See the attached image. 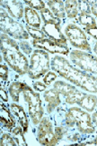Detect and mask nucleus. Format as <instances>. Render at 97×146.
I'll return each instance as SVG.
<instances>
[{
  "label": "nucleus",
  "instance_id": "nucleus-1",
  "mask_svg": "<svg viewBox=\"0 0 97 146\" xmlns=\"http://www.w3.org/2000/svg\"><path fill=\"white\" fill-rule=\"evenodd\" d=\"M51 68L76 86L91 93H97V77L74 68L65 58L56 55L51 60Z\"/></svg>",
  "mask_w": 97,
  "mask_h": 146
},
{
  "label": "nucleus",
  "instance_id": "nucleus-2",
  "mask_svg": "<svg viewBox=\"0 0 97 146\" xmlns=\"http://www.w3.org/2000/svg\"><path fill=\"white\" fill-rule=\"evenodd\" d=\"M1 51L4 59L15 72L24 74L28 72L29 64L27 58L20 52L18 44L7 35H1Z\"/></svg>",
  "mask_w": 97,
  "mask_h": 146
},
{
  "label": "nucleus",
  "instance_id": "nucleus-3",
  "mask_svg": "<svg viewBox=\"0 0 97 146\" xmlns=\"http://www.w3.org/2000/svg\"><path fill=\"white\" fill-rule=\"evenodd\" d=\"M66 123L68 127H73L76 124L79 132L83 133H93L95 129L91 122L90 115L80 108L73 107L68 109L66 115Z\"/></svg>",
  "mask_w": 97,
  "mask_h": 146
},
{
  "label": "nucleus",
  "instance_id": "nucleus-4",
  "mask_svg": "<svg viewBox=\"0 0 97 146\" xmlns=\"http://www.w3.org/2000/svg\"><path fill=\"white\" fill-rule=\"evenodd\" d=\"M49 68V59L47 52L42 49L35 50L31 56L28 74L32 79H38L47 73Z\"/></svg>",
  "mask_w": 97,
  "mask_h": 146
},
{
  "label": "nucleus",
  "instance_id": "nucleus-5",
  "mask_svg": "<svg viewBox=\"0 0 97 146\" xmlns=\"http://www.w3.org/2000/svg\"><path fill=\"white\" fill-rule=\"evenodd\" d=\"M1 31L3 34H7L10 36L17 39H28V33L25 31L21 24L14 21L8 16V14L1 8Z\"/></svg>",
  "mask_w": 97,
  "mask_h": 146
},
{
  "label": "nucleus",
  "instance_id": "nucleus-6",
  "mask_svg": "<svg viewBox=\"0 0 97 146\" xmlns=\"http://www.w3.org/2000/svg\"><path fill=\"white\" fill-rule=\"evenodd\" d=\"M23 93L24 100L28 103L29 105L30 117L32 118L34 124H38L43 114V108L42 101L40 99V95L39 94L33 92V89L30 88L28 85H26Z\"/></svg>",
  "mask_w": 97,
  "mask_h": 146
},
{
  "label": "nucleus",
  "instance_id": "nucleus-7",
  "mask_svg": "<svg viewBox=\"0 0 97 146\" xmlns=\"http://www.w3.org/2000/svg\"><path fill=\"white\" fill-rule=\"evenodd\" d=\"M70 59L76 66H78L84 71L97 74V57L91 54L73 50L70 53Z\"/></svg>",
  "mask_w": 97,
  "mask_h": 146
},
{
  "label": "nucleus",
  "instance_id": "nucleus-8",
  "mask_svg": "<svg viewBox=\"0 0 97 146\" xmlns=\"http://www.w3.org/2000/svg\"><path fill=\"white\" fill-rule=\"evenodd\" d=\"M66 35L68 37V40L70 44L73 46H76L77 48H80L85 51H91L90 44L86 39L85 35L78 27H76V25L71 24L66 27Z\"/></svg>",
  "mask_w": 97,
  "mask_h": 146
},
{
  "label": "nucleus",
  "instance_id": "nucleus-9",
  "mask_svg": "<svg viewBox=\"0 0 97 146\" xmlns=\"http://www.w3.org/2000/svg\"><path fill=\"white\" fill-rule=\"evenodd\" d=\"M38 142L43 145H55L59 142L55 136L52 124L47 117L43 118L40 123L38 128Z\"/></svg>",
  "mask_w": 97,
  "mask_h": 146
},
{
  "label": "nucleus",
  "instance_id": "nucleus-10",
  "mask_svg": "<svg viewBox=\"0 0 97 146\" xmlns=\"http://www.w3.org/2000/svg\"><path fill=\"white\" fill-rule=\"evenodd\" d=\"M33 46L34 47H38L40 49H44L50 53H60L62 54H68V48L65 44H58L50 39H42L33 41Z\"/></svg>",
  "mask_w": 97,
  "mask_h": 146
},
{
  "label": "nucleus",
  "instance_id": "nucleus-11",
  "mask_svg": "<svg viewBox=\"0 0 97 146\" xmlns=\"http://www.w3.org/2000/svg\"><path fill=\"white\" fill-rule=\"evenodd\" d=\"M42 31L46 34V36L49 37V39L58 44H65V46L67 44V39L64 36V35L61 33L59 25L45 24L42 27Z\"/></svg>",
  "mask_w": 97,
  "mask_h": 146
},
{
  "label": "nucleus",
  "instance_id": "nucleus-12",
  "mask_svg": "<svg viewBox=\"0 0 97 146\" xmlns=\"http://www.w3.org/2000/svg\"><path fill=\"white\" fill-rule=\"evenodd\" d=\"M2 7L4 6V7H6L8 10L9 15H11V17L20 19L22 18V17L23 16V4L19 1H6V2H2L1 3Z\"/></svg>",
  "mask_w": 97,
  "mask_h": 146
},
{
  "label": "nucleus",
  "instance_id": "nucleus-13",
  "mask_svg": "<svg viewBox=\"0 0 97 146\" xmlns=\"http://www.w3.org/2000/svg\"><path fill=\"white\" fill-rule=\"evenodd\" d=\"M43 96H44L45 101L48 103V104H47L48 113H51L52 111L60 104V98H59V93L56 91L55 89L47 90V91L44 93Z\"/></svg>",
  "mask_w": 97,
  "mask_h": 146
},
{
  "label": "nucleus",
  "instance_id": "nucleus-14",
  "mask_svg": "<svg viewBox=\"0 0 97 146\" xmlns=\"http://www.w3.org/2000/svg\"><path fill=\"white\" fill-rule=\"evenodd\" d=\"M25 14V20H26L27 25L30 27L38 28L40 26V18L38 13L34 9L31 7H25L24 9Z\"/></svg>",
  "mask_w": 97,
  "mask_h": 146
},
{
  "label": "nucleus",
  "instance_id": "nucleus-15",
  "mask_svg": "<svg viewBox=\"0 0 97 146\" xmlns=\"http://www.w3.org/2000/svg\"><path fill=\"white\" fill-rule=\"evenodd\" d=\"M77 104L88 112H93L97 106V97L95 95L85 94L82 100L77 103Z\"/></svg>",
  "mask_w": 97,
  "mask_h": 146
},
{
  "label": "nucleus",
  "instance_id": "nucleus-16",
  "mask_svg": "<svg viewBox=\"0 0 97 146\" xmlns=\"http://www.w3.org/2000/svg\"><path fill=\"white\" fill-rule=\"evenodd\" d=\"M53 89H55L59 94H61L65 95V96H70L71 94H73L75 92H76L77 90L76 89V87L72 86L65 82L62 81H57L54 84V87Z\"/></svg>",
  "mask_w": 97,
  "mask_h": 146
},
{
  "label": "nucleus",
  "instance_id": "nucleus-17",
  "mask_svg": "<svg viewBox=\"0 0 97 146\" xmlns=\"http://www.w3.org/2000/svg\"><path fill=\"white\" fill-rule=\"evenodd\" d=\"M11 109H12L13 112L18 116L19 123L23 126V132L26 133L27 128H28V120H27V117H26V114H25L24 110L23 109V107L19 106V105L15 104H11Z\"/></svg>",
  "mask_w": 97,
  "mask_h": 146
},
{
  "label": "nucleus",
  "instance_id": "nucleus-18",
  "mask_svg": "<svg viewBox=\"0 0 97 146\" xmlns=\"http://www.w3.org/2000/svg\"><path fill=\"white\" fill-rule=\"evenodd\" d=\"M48 6L49 7L50 10L58 18H64L65 17V7L64 3L59 0H56V1H49Z\"/></svg>",
  "mask_w": 97,
  "mask_h": 146
},
{
  "label": "nucleus",
  "instance_id": "nucleus-19",
  "mask_svg": "<svg viewBox=\"0 0 97 146\" xmlns=\"http://www.w3.org/2000/svg\"><path fill=\"white\" fill-rule=\"evenodd\" d=\"M26 84L21 82H14L10 84L9 86V93L11 97L13 98L14 102H18L19 101V94L20 93L23 92L24 88L26 87Z\"/></svg>",
  "mask_w": 97,
  "mask_h": 146
},
{
  "label": "nucleus",
  "instance_id": "nucleus-20",
  "mask_svg": "<svg viewBox=\"0 0 97 146\" xmlns=\"http://www.w3.org/2000/svg\"><path fill=\"white\" fill-rule=\"evenodd\" d=\"M2 106V109H1V123L5 125L6 127L7 128H12L14 125V118L10 113V112L6 109V108H3V105Z\"/></svg>",
  "mask_w": 97,
  "mask_h": 146
},
{
  "label": "nucleus",
  "instance_id": "nucleus-21",
  "mask_svg": "<svg viewBox=\"0 0 97 146\" xmlns=\"http://www.w3.org/2000/svg\"><path fill=\"white\" fill-rule=\"evenodd\" d=\"M77 7L78 3L74 0H68L65 2V11L67 12L68 17H76L77 15Z\"/></svg>",
  "mask_w": 97,
  "mask_h": 146
},
{
  "label": "nucleus",
  "instance_id": "nucleus-22",
  "mask_svg": "<svg viewBox=\"0 0 97 146\" xmlns=\"http://www.w3.org/2000/svg\"><path fill=\"white\" fill-rule=\"evenodd\" d=\"M40 15H42V17L46 24H56L59 26V24H60L59 18L55 17L48 8H44L43 10H42V11H40Z\"/></svg>",
  "mask_w": 97,
  "mask_h": 146
},
{
  "label": "nucleus",
  "instance_id": "nucleus-23",
  "mask_svg": "<svg viewBox=\"0 0 97 146\" xmlns=\"http://www.w3.org/2000/svg\"><path fill=\"white\" fill-rule=\"evenodd\" d=\"M79 21H80L81 24L84 25L86 28H94V27H96L95 20L87 14H83V13L81 14L80 17H79Z\"/></svg>",
  "mask_w": 97,
  "mask_h": 146
},
{
  "label": "nucleus",
  "instance_id": "nucleus-24",
  "mask_svg": "<svg viewBox=\"0 0 97 146\" xmlns=\"http://www.w3.org/2000/svg\"><path fill=\"white\" fill-rule=\"evenodd\" d=\"M26 29L31 36L36 40H42V39H45V37H46V35L42 31V30H39V29H36L35 27H30L28 25L26 26Z\"/></svg>",
  "mask_w": 97,
  "mask_h": 146
},
{
  "label": "nucleus",
  "instance_id": "nucleus-25",
  "mask_svg": "<svg viewBox=\"0 0 97 146\" xmlns=\"http://www.w3.org/2000/svg\"><path fill=\"white\" fill-rule=\"evenodd\" d=\"M86 94H84L82 92H79V91H76L73 94H71L70 96L67 97V100H66V102H67L68 104H77L79 101L82 100V98L85 96Z\"/></svg>",
  "mask_w": 97,
  "mask_h": 146
},
{
  "label": "nucleus",
  "instance_id": "nucleus-26",
  "mask_svg": "<svg viewBox=\"0 0 97 146\" xmlns=\"http://www.w3.org/2000/svg\"><path fill=\"white\" fill-rule=\"evenodd\" d=\"M25 4H27L29 7L31 8H34L37 10H43L45 7V3L43 1H39V0H33V1H30V0H26Z\"/></svg>",
  "mask_w": 97,
  "mask_h": 146
},
{
  "label": "nucleus",
  "instance_id": "nucleus-27",
  "mask_svg": "<svg viewBox=\"0 0 97 146\" xmlns=\"http://www.w3.org/2000/svg\"><path fill=\"white\" fill-rule=\"evenodd\" d=\"M16 143H15L14 142V139L13 137H11V135L10 134H4L2 138H1V145L2 146H11V145H15Z\"/></svg>",
  "mask_w": 97,
  "mask_h": 146
},
{
  "label": "nucleus",
  "instance_id": "nucleus-28",
  "mask_svg": "<svg viewBox=\"0 0 97 146\" xmlns=\"http://www.w3.org/2000/svg\"><path fill=\"white\" fill-rule=\"evenodd\" d=\"M78 7L83 14H89L90 13V4L87 1H79Z\"/></svg>",
  "mask_w": 97,
  "mask_h": 146
},
{
  "label": "nucleus",
  "instance_id": "nucleus-29",
  "mask_svg": "<svg viewBox=\"0 0 97 146\" xmlns=\"http://www.w3.org/2000/svg\"><path fill=\"white\" fill-rule=\"evenodd\" d=\"M7 75H8V69L6 65L1 64L0 66V77H1V83L3 84V82H6L7 79Z\"/></svg>",
  "mask_w": 97,
  "mask_h": 146
},
{
  "label": "nucleus",
  "instance_id": "nucleus-30",
  "mask_svg": "<svg viewBox=\"0 0 97 146\" xmlns=\"http://www.w3.org/2000/svg\"><path fill=\"white\" fill-rule=\"evenodd\" d=\"M67 132V129L64 127H56L55 128V136L58 140H60L63 137L64 133Z\"/></svg>",
  "mask_w": 97,
  "mask_h": 146
},
{
  "label": "nucleus",
  "instance_id": "nucleus-31",
  "mask_svg": "<svg viewBox=\"0 0 97 146\" xmlns=\"http://www.w3.org/2000/svg\"><path fill=\"white\" fill-rule=\"evenodd\" d=\"M56 77H57V75H56L54 73H52V72L48 73L47 75H46V76L44 77V83H45V84H47V85L50 84V83H51L52 81H54V80L56 79Z\"/></svg>",
  "mask_w": 97,
  "mask_h": 146
},
{
  "label": "nucleus",
  "instance_id": "nucleus-32",
  "mask_svg": "<svg viewBox=\"0 0 97 146\" xmlns=\"http://www.w3.org/2000/svg\"><path fill=\"white\" fill-rule=\"evenodd\" d=\"M23 133H24V132H23V130L21 128V127H16L15 128L14 131H13V134L14 135V137L15 138H21V139H23V141H25L24 140V137H23Z\"/></svg>",
  "mask_w": 97,
  "mask_h": 146
},
{
  "label": "nucleus",
  "instance_id": "nucleus-33",
  "mask_svg": "<svg viewBox=\"0 0 97 146\" xmlns=\"http://www.w3.org/2000/svg\"><path fill=\"white\" fill-rule=\"evenodd\" d=\"M33 88L35 90H37V91H44V90L46 89V85L42 84V83H40V82H37V83H35L34 85H33Z\"/></svg>",
  "mask_w": 97,
  "mask_h": 146
},
{
  "label": "nucleus",
  "instance_id": "nucleus-34",
  "mask_svg": "<svg viewBox=\"0 0 97 146\" xmlns=\"http://www.w3.org/2000/svg\"><path fill=\"white\" fill-rule=\"evenodd\" d=\"M86 32H87L90 36H92L93 37L97 39V27L94 28H85Z\"/></svg>",
  "mask_w": 97,
  "mask_h": 146
},
{
  "label": "nucleus",
  "instance_id": "nucleus-35",
  "mask_svg": "<svg viewBox=\"0 0 97 146\" xmlns=\"http://www.w3.org/2000/svg\"><path fill=\"white\" fill-rule=\"evenodd\" d=\"M20 44H21V46L23 47V51H25V53H26V54H29L31 52V46H29L28 43L21 42V43H20Z\"/></svg>",
  "mask_w": 97,
  "mask_h": 146
},
{
  "label": "nucleus",
  "instance_id": "nucleus-36",
  "mask_svg": "<svg viewBox=\"0 0 97 146\" xmlns=\"http://www.w3.org/2000/svg\"><path fill=\"white\" fill-rule=\"evenodd\" d=\"M91 11L97 17V3H91Z\"/></svg>",
  "mask_w": 97,
  "mask_h": 146
},
{
  "label": "nucleus",
  "instance_id": "nucleus-37",
  "mask_svg": "<svg viewBox=\"0 0 97 146\" xmlns=\"http://www.w3.org/2000/svg\"><path fill=\"white\" fill-rule=\"evenodd\" d=\"M0 94H1V97H2V99L4 100V101H7L8 100V98H7V93H6V91L3 89V88H1L0 89Z\"/></svg>",
  "mask_w": 97,
  "mask_h": 146
},
{
  "label": "nucleus",
  "instance_id": "nucleus-38",
  "mask_svg": "<svg viewBox=\"0 0 97 146\" xmlns=\"http://www.w3.org/2000/svg\"><path fill=\"white\" fill-rule=\"evenodd\" d=\"M92 119H93V122H94V124H95L97 126V112H95L93 116H92Z\"/></svg>",
  "mask_w": 97,
  "mask_h": 146
},
{
  "label": "nucleus",
  "instance_id": "nucleus-39",
  "mask_svg": "<svg viewBox=\"0 0 97 146\" xmlns=\"http://www.w3.org/2000/svg\"><path fill=\"white\" fill-rule=\"evenodd\" d=\"M94 52H95V54H97V42H96L95 44H94Z\"/></svg>",
  "mask_w": 97,
  "mask_h": 146
},
{
  "label": "nucleus",
  "instance_id": "nucleus-40",
  "mask_svg": "<svg viewBox=\"0 0 97 146\" xmlns=\"http://www.w3.org/2000/svg\"><path fill=\"white\" fill-rule=\"evenodd\" d=\"M94 143H95V145H97V137L94 139Z\"/></svg>",
  "mask_w": 97,
  "mask_h": 146
}]
</instances>
